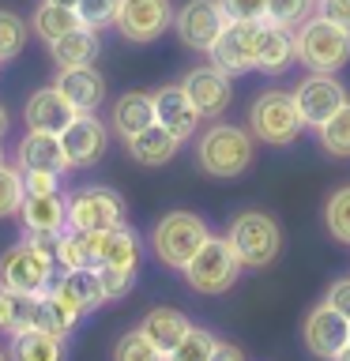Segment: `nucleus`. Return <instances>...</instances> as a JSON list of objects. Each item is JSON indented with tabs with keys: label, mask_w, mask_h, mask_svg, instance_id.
<instances>
[{
	"label": "nucleus",
	"mask_w": 350,
	"mask_h": 361,
	"mask_svg": "<svg viewBox=\"0 0 350 361\" xmlns=\"http://www.w3.org/2000/svg\"><path fill=\"white\" fill-rule=\"evenodd\" d=\"M0 166H4V151H0Z\"/></svg>",
	"instance_id": "obj_50"
},
{
	"label": "nucleus",
	"mask_w": 350,
	"mask_h": 361,
	"mask_svg": "<svg viewBox=\"0 0 350 361\" xmlns=\"http://www.w3.org/2000/svg\"><path fill=\"white\" fill-rule=\"evenodd\" d=\"M23 230L34 233H64L68 230V196L64 192H27L19 207Z\"/></svg>",
	"instance_id": "obj_20"
},
{
	"label": "nucleus",
	"mask_w": 350,
	"mask_h": 361,
	"mask_svg": "<svg viewBox=\"0 0 350 361\" xmlns=\"http://www.w3.org/2000/svg\"><path fill=\"white\" fill-rule=\"evenodd\" d=\"M309 16H316V0H267V23L298 30Z\"/></svg>",
	"instance_id": "obj_35"
},
{
	"label": "nucleus",
	"mask_w": 350,
	"mask_h": 361,
	"mask_svg": "<svg viewBox=\"0 0 350 361\" xmlns=\"http://www.w3.org/2000/svg\"><path fill=\"white\" fill-rule=\"evenodd\" d=\"M0 361H11V357H8V350H0Z\"/></svg>",
	"instance_id": "obj_49"
},
{
	"label": "nucleus",
	"mask_w": 350,
	"mask_h": 361,
	"mask_svg": "<svg viewBox=\"0 0 350 361\" xmlns=\"http://www.w3.org/2000/svg\"><path fill=\"white\" fill-rule=\"evenodd\" d=\"M316 16H324L327 23L350 30V0H316Z\"/></svg>",
	"instance_id": "obj_42"
},
{
	"label": "nucleus",
	"mask_w": 350,
	"mask_h": 361,
	"mask_svg": "<svg viewBox=\"0 0 350 361\" xmlns=\"http://www.w3.org/2000/svg\"><path fill=\"white\" fill-rule=\"evenodd\" d=\"M113 361H166V357L158 354V346L135 327V331L121 335V343L113 346Z\"/></svg>",
	"instance_id": "obj_38"
},
{
	"label": "nucleus",
	"mask_w": 350,
	"mask_h": 361,
	"mask_svg": "<svg viewBox=\"0 0 350 361\" xmlns=\"http://www.w3.org/2000/svg\"><path fill=\"white\" fill-rule=\"evenodd\" d=\"M95 271L102 279V290H106V301H121L135 286V271L128 267H95Z\"/></svg>",
	"instance_id": "obj_40"
},
{
	"label": "nucleus",
	"mask_w": 350,
	"mask_h": 361,
	"mask_svg": "<svg viewBox=\"0 0 350 361\" xmlns=\"http://www.w3.org/2000/svg\"><path fill=\"white\" fill-rule=\"evenodd\" d=\"M56 267L61 264H56L49 252H42V248L30 245V241H19L0 256V286L11 290V293L34 298V293H45L53 286Z\"/></svg>",
	"instance_id": "obj_7"
},
{
	"label": "nucleus",
	"mask_w": 350,
	"mask_h": 361,
	"mask_svg": "<svg viewBox=\"0 0 350 361\" xmlns=\"http://www.w3.org/2000/svg\"><path fill=\"white\" fill-rule=\"evenodd\" d=\"M117 8H121V0H79V4H76L79 19H83V27H90V30L113 27Z\"/></svg>",
	"instance_id": "obj_39"
},
{
	"label": "nucleus",
	"mask_w": 350,
	"mask_h": 361,
	"mask_svg": "<svg viewBox=\"0 0 350 361\" xmlns=\"http://www.w3.org/2000/svg\"><path fill=\"white\" fill-rule=\"evenodd\" d=\"M16 162L23 173H56L64 177L68 169V154H64V143L56 132H38V128H27V135L19 140L16 147Z\"/></svg>",
	"instance_id": "obj_17"
},
{
	"label": "nucleus",
	"mask_w": 350,
	"mask_h": 361,
	"mask_svg": "<svg viewBox=\"0 0 350 361\" xmlns=\"http://www.w3.org/2000/svg\"><path fill=\"white\" fill-rule=\"evenodd\" d=\"M181 143H185V140H177V135L169 132L166 124H158V121L147 124L143 132H135L132 140H124L132 162H140V166H166L169 158L181 151Z\"/></svg>",
	"instance_id": "obj_22"
},
{
	"label": "nucleus",
	"mask_w": 350,
	"mask_h": 361,
	"mask_svg": "<svg viewBox=\"0 0 350 361\" xmlns=\"http://www.w3.org/2000/svg\"><path fill=\"white\" fill-rule=\"evenodd\" d=\"M61 143H64L68 166L72 169H90V166H98L109 151V128L95 117V113H76L72 124L61 132Z\"/></svg>",
	"instance_id": "obj_13"
},
{
	"label": "nucleus",
	"mask_w": 350,
	"mask_h": 361,
	"mask_svg": "<svg viewBox=\"0 0 350 361\" xmlns=\"http://www.w3.org/2000/svg\"><path fill=\"white\" fill-rule=\"evenodd\" d=\"M324 226H327V233H332L335 241L350 245V185L335 188L332 196H327V203H324Z\"/></svg>",
	"instance_id": "obj_33"
},
{
	"label": "nucleus",
	"mask_w": 350,
	"mask_h": 361,
	"mask_svg": "<svg viewBox=\"0 0 350 361\" xmlns=\"http://www.w3.org/2000/svg\"><path fill=\"white\" fill-rule=\"evenodd\" d=\"M226 19L234 23H264L267 19V0H219Z\"/></svg>",
	"instance_id": "obj_41"
},
{
	"label": "nucleus",
	"mask_w": 350,
	"mask_h": 361,
	"mask_svg": "<svg viewBox=\"0 0 350 361\" xmlns=\"http://www.w3.org/2000/svg\"><path fill=\"white\" fill-rule=\"evenodd\" d=\"M256 158V135L237 124H211L196 140V166L215 180L241 177Z\"/></svg>",
	"instance_id": "obj_1"
},
{
	"label": "nucleus",
	"mask_w": 350,
	"mask_h": 361,
	"mask_svg": "<svg viewBox=\"0 0 350 361\" xmlns=\"http://www.w3.org/2000/svg\"><path fill=\"white\" fill-rule=\"evenodd\" d=\"M226 11L219 0H188V4H181V11L174 16V30L181 45H188V49L196 53H211L215 38L222 34L226 27Z\"/></svg>",
	"instance_id": "obj_12"
},
{
	"label": "nucleus",
	"mask_w": 350,
	"mask_h": 361,
	"mask_svg": "<svg viewBox=\"0 0 350 361\" xmlns=\"http://www.w3.org/2000/svg\"><path fill=\"white\" fill-rule=\"evenodd\" d=\"M316 140L332 158H350V102L335 113L332 121H324L316 128Z\"/></svg>",
	"instance_id": "obj_31"
},
{
	"label": "nucleus",
	"mask_w": 350,
	"mask_h": 361,
	"mask_svg": "<svg viewBox=\"0 0 350 361\" xmlns=\"http://www.w3.org/2000/svg\"><path fill=\"white\" fill-rule=\"evenodd\" d=\"M61 94L72 102L76 113H95L106 102V75L95 64H79V68H56V83Z\"/></svg>",
	"instance_id": "obj_19"
},
{
	"label": "nucleus",
	"mask_w": 350,
	"mask_h": 361,
	"mask_svg": "<svg viewBox=\"0 0 350 361\" xmlns=\"http://www.w3.org/2000/svg\"><path fill=\"white\" fill-rule=\"evenodd\" d=\"M151 102H155V121L166 124L177 140H192V135H196L203 117H200V109L192 106V98L185 94V87H181V83L158 87L151 94Z\"/></svg>",
	"instance_id": "obj_18"
},
{
	"label": "nucleus",
	"mask_w": 350,
	"mask_h": 361,
	"mask_svg": "<svg viewBox=\"0 0 350 361\" xmlns=\"http://www.w3.org/2000/svg\"><path fill=\"white\" fill-rule=\"evenodd\" d=\"M260 30L264 23H226L222 34L215 38L211 45V64L226 75H245L256 68V56H260Z\"/></svg>",
	"instance_id": "obj_10"
},
{
	"label": "nucleus",
	"mask_w": 350,
	"mask_h": 361,
	"mask_svg": "<svg viewBox=\"0 0 350 361\" xmlns=\"http://www.w3.org/2000/svg\"><path fill=\"white\" fill-rule=\"evenodd\" d=\"M0 64H4V61H0Z\"/></svg>",
	"instance_id": "obj_51"
},
{
	"label": "nucleus",
	"mask_w": 350,
	"mask_h": 361,
	"mask_svg": "<svg viewBox=\"0 0 350 361\" xmlns=\"http://www.w3.org/2000/svg\"><path fill=\"white\" fill-rule=\"evenodd\" d=\"M298 61L294 56V30L275 27V23L264 19V30H260V56H256V72L279 75Z\"/></svg>",
	"instance_id": "obj_28"
},
{
	"label": "nucleus",
	"mask_w": 350,
	"mask_h": 361,
	"mask_svg": "<svg viewBox=\"0 0 350 361\" xmlns=\"http://www.w3.org/2000/svg\"><path fill=\"white\" fill-rule=\"evenodd\" d=\"M27 320H30V298L27 293H11V290L0 286V335L11 338L16 331L27 327Z\"/></svg>",
	"instance_id": "obj_34"
},
{
	"label": "nucleus",
	"mask_w": 350,
	"mask_h": 361,
	"mask_svg": "<svg viewBox=\"0 0 350 361\" xmlns=\"http://www.w3.org/2000/svg\"><path fill=\"white\" fill-rule=\"evenodd\" d=\"M49 4H61V8H76L79 0H49Z\"/></svg>",
	"instance_id": "obj_48"
},
{
	"label": "nucleus",
	"mask_w": 350,
	"mask_h": 361,
	"mask_svg": "<svg viewBox=\"0 0 350 361\" xmlns=\"http://www.w3.org/2000/svg\"><path fill=\"white\" fill-rule=\"evenodd\" d=\"M4 132H8V109L0 106V140H4Z\"/></svg>",
	"instance_id": "obj_46"
},
{
	"label": "nucleus",
	"mask_w": 350,
	"mask_h": 361,
	"mask_svg": "<svg viewBox=\"0 0 350 361\" xmlns=\"http://www.w3.org/2000/svg\"><path fill=\"white\" fill-rule=\"evenodd\" d=\"M301 128H305V121L290 90L271 87L264 94H256V102L248 106V132L267 147H290L301 135Z\"/></svg>",
	"instance_id": "obj_5"
},
{
	"label": "nucleus",
	"mask_w": 350,
	"mask_h": 361,
	"mask_svg": "<svg viewBox=\"0 0 350 361\" xmlns=\"http://www.w3.org/2000/svg\"><path fill=\"white\" fill-rule=\"evenodd\" d=\"M174 16L177 11L169 0H121L113 27H117V34L124 42L147 45V42L162 38V34L174 27Z\"/></svg>",
	"instance_id": "obj_11"
},
{
	"label": "nucleus",
	"mask_w": 350,
	"mask_h": 361,
	"mask_svg": "<svg viewBox=\"0 0 350 361\" xmlns=\"http://www.w3.org/2000/svg\"><path fill=\"white\" fill-rule=\"evenodd\" d=\"M188 327H192L188 316L177 312V309H169V305H158V309H151V312H147L143 320H140V331L158 346V354H162V357L174 354L177 343L188 335Z\"/></svg>",
	"instance_id": "obj_23"
},
{
	"label": "nucleus",
	"mask_w": 350,
	"mask_h": 361,
	"mask_svg": "<svg viewBox=\"0 0 350 361\" xmlns=\"http://www.w3.org/2000/svg\"><path fill=\"white\" fill-rule=\"evenodd\" d=\"M76 27H83V19H79V11L76 8H61V4H49V0H42L38 11L30 16V30L38 34V38L49 45L56 38H64L68 30H76Z\"/></svg>",
	"instance_id": "obj_29"
},
{
	"label": "nucleus",
	"mask_w": 350,
	"mask_h": 361,
	"mask_svg": "<svg viewBox=\"0 0 350 361\" xmlns=\"http://www.w3.org/2000/svg\"><path fill=\"white\" fill-rule=\"evenodd\" d=\"M294 56L309 72H339L350 61V30L327 23L324 16H309L294 30Z\"/></svg>",
	"instance_id": "obj_3"
},
{
	"label": "nucleus",
	"mask_w": 350,
	"mask_h": 361,
	"mask_svg": "<svg viewBox=\"0 0 350 361\" xmlns=\"http://www.w3.org/2000/svg\"><path fill=\"white\" fill-rule=\"evenodd\" d=\"M124 226V200L121 192L106 185H87L68 196V230L83 233H106Z\"/></svg>",
	"instance_id": "obj_8"
},
{
	"label": "nucleus",
	"mask_w": 350,
	"mask_h": 361,
	"mask_svg": "<svg viewBox=\"0 0 350 361\" xmlns=\"http://www.w3.org/2000/svg\"><path fill=\"white\" fill-rule=\"evenodd\" d=\"M49 298L61 305L64 312H72L76 320H83L87 312H95L98 305H106V290H102V279L95 267L83 271H64V275L53 279Z\"/></svg>",
	"instance_id": "obj_16"
},
{
	"label": "nucleus",
	"mask_w": 350,
	"mask_h": 361,
	"mask_svg": "<svg viewBox=\"0 0 350 361\" xmlns=\"http://www.w3.org/2000/svg\"><path fill=\"white\" fill-rule=\"evenodd\" d=\"M95 267H140V237L128 226L95 233Z\"/></svg>",
	"instance_id": "obj_24"
},
{
	"label": "nucleus",
	"mask_w": 350,
	"mask_h": 361,
	"mask_svg": "<svg viewBox=\"0 0 350 361\" xmlns=\"http://www.w3.org/2000/svg\"><path fill=\"white\" fill-rule=\"evenodd\" d=\"M290 94H294V102H298V113H301L305 128H320L324 121H332L335 113L350 102L346 87L335 79V72H309Z\"/></svg>",
	"instance_id": "obj_9"
},
{
	"label": "nucleus",
	"mask_w": 350,
	"mask_h": 361,
	"mask_svg": "<svg viewBox=\"0 0 350 361\" xmlns=\"http://www.w3.org/2000/svg\"><path fill=\"white\" fill-rule=\"evenodd\" d=\"M207 237H211V230H207V222H203L200 214H192V211H169V214H162V219L155 222L151 248H155V256L162 259L166 267L185 271L188 259L200 252Z\"/></svg>",
	"instance_id": "obj_4"
},
{
	"label": "nucleus",
	"mask_w": 350,
	"mask_h": 361,
	"mask_svg": "<svg viewBox=\"0 0 350 361\" xmlns=\"http://www.w3.org/2000/svg\"><path fill=\"white\" fill-rule=\"evenodd\" d=\"M27 192H61V177L56 173H23Z\"/></svg>",
	"instance_id": "obj_44"
},
{
	"label": "nucleus",
	"mask_w": 350,
	"mask_h": 361,
	"mask_svg": "<svg viewBox=\"0 0 350 361\" xmlns=\"http://www.w3.org/2000/svg\"><path fill=\"white\" fill-rule=\"evenodd\" d=\"M113 132L121 135V140H132L135 132H143L147 124H155V102L147 90H128V94H121L113 102Z\"/></svg>",
	"instance_id": "obj_26"
},
{
	"label": "nucleus",
	"mask_w": 350,
	"mask_h": 361,
	"mask_svg": "<svg viewBox=\"0 0 350 361\" xmlns=\"http://www.w3.org/2000/svg\"><path fill=\"white\" fill-rule=\"evenodd\" d=\"M207 361H245V354H241V346H234V343H222V338H219Z\"/></svg>",
	"instance_id": "obj_45"
},
{
	"label": "nucleus",
	"mask_w": 350,
	"mask_h": 361,
	"mask_svg": "<svg viewBox=\"0 0 350 361\" xmlns=\"http://www.w3.org/2000/svg\"><path fill=\"white\" fill-rule=\"evenodd\" d=\"M185 94L192 98V106L200 109L203 121H219L234 102V87H230V75L219 72L215 64H203V68H192L181 79Z\"/></svg>",
	"instance_id": "obj_15"
},
{
	"label": "nucleus",
	"mask_w": 350,
	"mask_h": 361,
	"mask_svg": "<svg viewBox=\"0 0 350 361\" xmlns=\"http://www.w3.org/2000/svg\"><path fill=\"white\" fill-rule=\"evenodd\" d=\"M27 38H30V23L16 11L0 8V61H16L27 49Z\"/></svg>",
	"instance_id": "obj_32"
},
{
	"label": "nucleus",
	"mask_w": 350,
	"mask_h": 361,
	"mask_svg": "<svg viewBox=\"0 0 350 361\" xmlns=\"http://www.w3.org/2000/svg\"><path fill=\"white\" fill-rule=\"evenodd\" d=\"M8 357H11V361H68V346H64L61 335L23 327V331L11 335Z\"/></svg>",
	"instance_id": "obj_25"
},
{
	"label": "nucleus",
	"mask_w": 350,
	"mask_h": 361,
	"mask_svg": "<svg viewBox=\"0 0 350 361\" xmlns=\"http://www.w3.org/2000/svg\"><path fill=\"white\" fill-rule=\"evenodd\" d=\"M301 343H305V350H309L313 357L332 361L339 350L350 343V320H346V316H339L327 301H320L316 309H309V316H305Z\"/></svg>",
	"instance_id": "obj_14"
},
{
	"label": "nucleus",
	"mask_w": 350,
	"mask_h": 361,
	"mask_svg": "<svg viewBox=\"0 0 350 361\" xmlns=\"http://www.w3.org/2000/svg\"><path fill=\"white\" fill-rule=\"evenodd\" d=\"M215 343H219V338H215L207 327H188V335L181 338L177 350H174L166 361H207L211 350H215Z\"/></svg>",
	"instance_id": "obj_37"
},
{
	"label": "nucleus",
	"mask_w": 350,
	"mask_h": 361,
	"mask_svg": "<svg viewBox=\"0 0 350 361\" xmlns=\"http://www.w3.org/2000/svg\"><path fill=\"white\" fill-rule=\"evenodd\" d=\"M23 200H27V185H23V169L16 166H0V219L19 214Z\"/></svg>",
	"instance_id": "obj_36"
},
{
	"label": "nucleus",
	"mask_w": 350,
	"mask_h": 361,
	"mask_svg": "<svg viewBox=\"0 0 350 361\" xmlns=\"http://www.w3.org/2000/svg\"><path fill=\"white\" fill-rule=\"evenodd\" d=\"M56 264H61V271H83V267H95V233L64 230V233H61V241H56Z\"/></svg>",
	"instance_id": "obj_30"
},
{
	"label": "nucleus",
	"mask_w": 350,
	"mask_h": 361,
	"mask_svg": "<svg viewBox=\"0 0 350 361\" xmlns=\"http://www.w3.org/2000/svg\"><path fill=\"white\" fill-rule=\"evenodd\" d=\"M76 109L72 102H68L56 87H42L34 90L27 98V106H23V121H27V128H38V132H56L61 135L68 124H72Z\"/></svg>",
	"instance_id": "obj_21"
},
{
	"label": "nucleus",
	"mask_w": 350,
	"mask_h": 361,
	"mask_svg": "<svg viewBox=\"0 0 350 361\" xmlns=\"http://www.w3.org/2000/svg\"><path fill=\"white\" fill-rule=\"evenodd\" d=\"M324 301L332 305L339 316H346V320H350V279H335L332 286H327Z\"/></svg>",
	"instance_id": "obj_43"
},
{
	"label": "nucleus",
	"mask_w": 350,
	"mask_h": 361,
	"mask_svg": "<svg viewBox=\"0 0 350 361\" xmlns=\"http://www.w3.org/2000/svg\"><path fill=\"white\" fill-rule=\"evenodd\" d=\"M226 241L234 245L237 259L245 271H264L279 259L282 252V230L267 211H241L230 219Z\"/></svg>",
	"instance_id": "obj_2"
},
{
	"label": "nucleus",
	"mask_w": 350,
	"mask_h": 361,
	"mask_svg": "<svg viewBox=\"0 0 350 361\" xmlns=\"http://www.w3.org/2000/svg\"><path fill=\"white\" fill-rule=\"evenodd\" d=\"M102 53V42H98V30L90 27H76L68 30L64 38L49 42V56L56 68H79V64H95Z\"/></svg>",
	"instance_id": "obj_27"
},
{
	"label": "nucleus",
	"mask_w": 350,
	"mask_h": 361,
	"mask_svg": "<svg viewBox=\"0 0 350 361\" xmlns=\"http://www.w3.org/2000/svg\"><path fill=\"white\" fill-rule=\"evenodd\" d=\"M241 259H237V252H234V245L226 241V237H207L203 241V248L196 256L188 259V267L181 271L185 275V282L196 293H207V298H219V293H226L234 286L237 279H241Z\"/></svg>",
	"instance_id": "obj_6"
},
{
	"label": "nucleus",
	"mask_w": 350,
	"mask_h": 361,
	"mask_svg": "<svg viewBox=\"0 0 350 361\" xmlns=\"http://www.w3.org/2000/svg\"><path fill=\"white\" fill-rule=\"evenodd\" d=\"M332 361H350V343H346V346H343V350H339V354H335V357H332Z\"/></svg>",
	"instance_id": "obj_47"
}]
</instances>
